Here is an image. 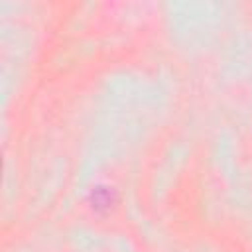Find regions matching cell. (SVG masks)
I'll return each mask as SVG.
<instances>
[{
  "label": "cell",
  "instance_id": "1",
  "mask_svg": "<svg viewBox=\"0 0 252 252\" xmlns=\"http://www.w3.org/2000/svg\"><path fill=\"white\" fill-rule=\"evenodd\" d=\"M93 201H94L96 207H100V205H110V193H108L106 189L98 187V189H94V193H93Z\"/></svg>",
  "mask_w": 252,
  "mask_h": 252
}]
</instances>
